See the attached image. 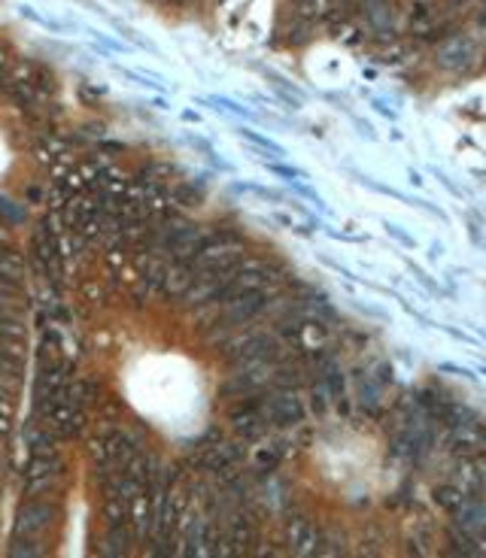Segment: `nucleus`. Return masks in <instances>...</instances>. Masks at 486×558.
<instances>
[{"mask_svg":"<svg viewBox=\"0 0 486 558\" xmlns=\"http://www.w3.org/2000/svg\"><path fill=\"white\" fill-rule=\"evenodd\" d=\"M61 352L95 498L195 531L282 461L298 385L322 361L292 346L307 310L234 227L149 182L100 176L58 219Z\"/></svg>","mask_w":486,"mask_h":558,"instance_id":"1","label":"nucleus"},{"mask_svg":"<svg viewBox=\"0 0 486 558\" xmlns=\"http://www.w3.org/2000/svg\"><path fill=\"white\" fill-rule=\"evenodd\" d=\"M6 64L9 58L0 49V225L37 207L52 164L49 124L25 85L31 67L16 64L6 70Z\"/></svg>","mask_w":486,"mask_h":558,"instance_id":"2","label":"nucleus"},{"mask_svg":"<svg viewBox=\"0 0 486 558\" xmlns=\"http://www.w3.org/2000/svg\"><path fill=\"white\" fill-rule=\"evenodd\" d=\"M33 294L25 264L0 240V471L16 440L33 358Z\"/></svg>","mask_w":486,"mask_h":558,"instance_id":"3","label":"nucleus"},{"mask_svg":"<svg viewBox=\"0 0 486 558\" xmlns=\"http://www.w3.org/2000/svg\"><path fill=\"white\" fill-rule=\"evenodd\" d=\"M435 498H438V504L444 507L447 513H453V510H456L468 495L462 492L459 485H438V488H435Z\"/></svg>","mask_w":486,"mask_h":558,"instance_id":"4","label":"nucleus"}]
</instances>
